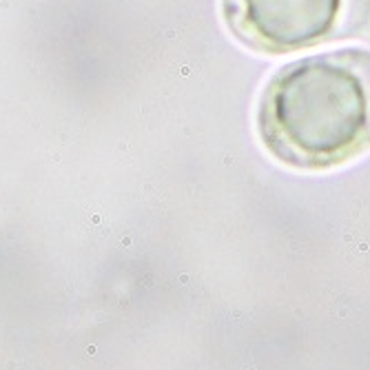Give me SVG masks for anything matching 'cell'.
<instances>
[{"instance_id":"1","label":"cell","mask_w":370,"mask_h":370,"mask_svg":"<svg viewBox=\"0 0 370 370\" xmlns=\"http://www.w3.org/2000/svg\"><path fill=\"white\" fill-rule=\"evenodd\" d=\"M264 146L295 168L324 171L370 149V51L344 49L284 67L257 113Z\"/></svg>"},{"instance_id":"2","label":"cell","mask_w":370,"mask_h":370,"mask_svg":"<svg viewBox=\"0 0 370 370\" xmlns=\"http://www.w3.org/2000/svg\"><path fill=\"white\" fill-rule=\"evenodd\" d=\"M370 0H224L231 31L266 53H290L346 38L366 22Z\"/></svg>"}]
</instances>
